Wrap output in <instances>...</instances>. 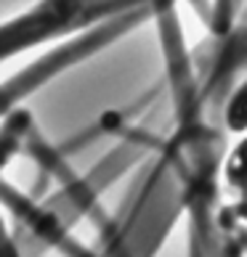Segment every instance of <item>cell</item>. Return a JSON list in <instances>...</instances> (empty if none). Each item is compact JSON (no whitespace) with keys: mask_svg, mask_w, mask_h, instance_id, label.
I'll return each mask as SVG.
<instances>
[{"mask_svg":"<svg viewBox=\"0 0 247 257\" xmlns=\"http://www.w3.org/2000/svg\"><path fill=\"white\" fill-rule=\"evenodd\" d=\"M91 45H93V37H91V40H80L74 45H64V48L48 53L45 59L30 64L24 72L14 74L11 80H6L3 85H0V117H8V114L14 111V106L24 96H30L35 88H40L45 80L53 77V74L61 69V66H66L69 61L77 59V56H83Z\"/></svg>","mask_w":247,"mask_h":257,"instance_id":"6da1fadb","label":"cell"},{"mask_svg":"<svg viewBox=\"0 0 247 257\" xmlns=\"http://www.w3.org/2000/svg\"><path fill=\"white\" fill-rule=\"evenodd\" d=\"M32 130H35L32 117L24 109H14L8 117H3V122H0V170L24 146V141Z\"/></svg>","mask_w":247,"mask_h":257,"instance_id":"7a4b0ae2","label":"cell"},{"mask_svg":"<svg viewBox=\"0 0 247 257\" xmlns=\"http://www.w3.org/2000/svg\"><path fill=\"white\" fill-rule=\"evenodd\" d=\"M0 257H24L22 249H19V244L14 241V236L6 231L3 217H0Z\"/></svg>","mask_w":247,"mask_h":257,"instance_id":"3957f363","label":"cell"}]
</instances>
